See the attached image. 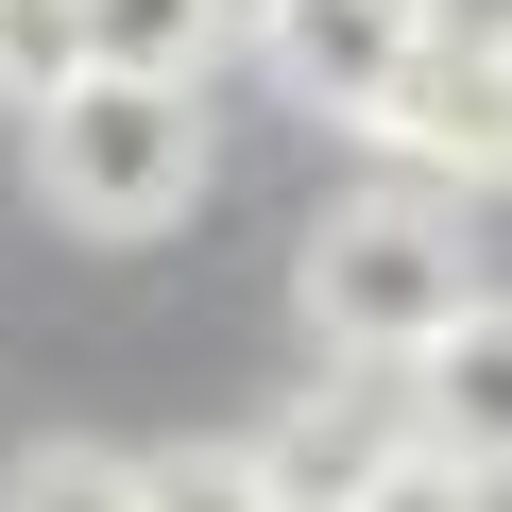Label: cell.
Here are the masks:
<instances>
[{
	"instance_id": "6da1fadb",
	"label": "cell",
	"mask_w": 512,
	"mask_h": 512,
	"mask_svg": "<svg viewBox=\"0 0 512 512\" xmlns=\"http://www.w3.org/2000/svg\"><path fill=\"white\" fill-rule=\"evenodd\" d=\"M18 120H35V205H52L69 239H171V222L205 205V171H222L205 86H154V69H69V86L18 103Z\"/></svg>"
},
{
	"instance_id": "7a4b0ae2",
	"label": "cell",
	"mask_w": 512,
	"mask_h": 512,
	"mask_svg": "<svg viewBox=\"0 0 512 512\" xmlns=\"http://www.w3.org/2000/svg\"><path fill=\"white\" fill-rule=\"evenodd\" d=\"M291 308H308V342H325V359H393V376H410V359L478 308V256H461V222H444L427 188H359V205H325V222H308Z\"/></svg>"
},
{
	"instance_id": "3957f363",
	"label": "cell",
	"mask_w": 512,
	"mask_h": 512,
	"mask_svg": "<svg viewBox=\"0 0 512 512\" xmlns=\"http://www.w3.org/2000/svg\"><path fill=\"white\" fill-rule=\"evenodd\" d=\"M239 444H256V495H274V512H342L376 461H410V444H444V427H427V393H410L393 359H325L274 427H239Z\"/></svg>"
},
{
	"instance_id": "277c9868",
	"label": "cell",
	"mask_w": 512,
	"mask_h": 512,
	"mask_svg": "<svg viewBox=\"0 0 512 512\" xmlns=\"http://www.w3.org/2000/svg\"><path fill=\"white\" fill-rule=\"evenodd\" d=\"M376 154H393V188H478L495 171V137H512V86H495V18L461 35V18H427L410 52H393V86H376V120H359Z\"/></svg>"
},
{
	"instance_id": "5b68a950",
	"label": "cell",
	"mask_w": 512,
	"mask_h": 512,
	"mask_svg": "<svg viewBox=\"0 0 512 512\" xmlns=\"http://www.w3.org/2000/svg\"><path fill=\"white\" fill-rule=\"evenodd\" d=\"M239 35H256V69H274L308 120H376L393 52L427 35V0H239Z\"/></svg>"
},
{
	"instance_id": "8992f818",
	"label": "cell",
	"mask_w": 512,
	"mask_h": 512,
	"mask_svg": "<svg viewBox=\"0 0 512 512\" xmlns=\"http://www.w3.org/2000/svg\"><path fill=\"white\" fill-rule=\"evenodd\" d=\"M86 69H154V86H205V52L239 35V0H69Z\"/></svg>"
},
{
	"instance_id": "52a82bcc",
	"label": "cell",
	"mask_w": 512,
	"mask_h": 512,
	"mask_svg": "<svg viewBox=\"0 0 512 512\" xmlns=\"http://www.w3.org/2000/svg\"><path fill=\"white\" fill-rule=\"evenodd\" d=\"M0 512H137V461L120 444H35L18 478H0Z\"/></svg>"
},
{
	"instance_id": "ba28073f",
	"label": "cell",
	"mask_w": 512,
	"mask_h": 512,
	"mask_svg": "<svg viewBox=\"0 0 512 512\" xmlns=\"http://www.w3.org/2000/svg\"><path fill=\"white\" fill-rule=\"evenodd\" d=\"M137 512H274V495H256V444H154Z\"/></svg>"
},
{
	"instance_id": "9c48e42d",
	"label": "cell",
	"mask_w": 512,
	"mask_h": 512,
	"mask_svg": "<svg viewBox=\"0 0 512 512\" xmlns=\"http://www.w3.org/2000/svg\"><path fill=\"white\" fill-rule=\"evenodd\" d=\"M342 512H495V461H478V444H410V461H376Z\"/></svg>"
},
{
	"instance_id": "30bf717a",
	"label": "cell",
	"mask_w": 512,
	"mask_h": 512,
	"mask_svg": "<svg viewBox=\"0 0 512 512\" xmlns=\"http://www.w3.org/2000/svg\"><path fill=\"white\" fill-rule=\"evenodd\" d=\"M86 69V35H69V0H0V86H18V103H52Z\"/></svg>"
},
{
	"instance_id": "8fae6325",
	"label": "cell",
	"mask_w": 512,
	"mask_h": 512,
	"mask_svg": "<svg viewBox=\"0 0 512 512\" xmlns=\"http://www.w3.org/2000/svg\"><path fill=\"white\" fill-rule=\"evenodd\" d=\"M427 18H461V0H427Z\"/></svg>"
}]
</instances>
